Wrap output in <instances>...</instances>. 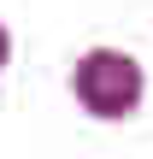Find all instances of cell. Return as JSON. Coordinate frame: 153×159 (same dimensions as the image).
<instances>
[{
    "label": "cell",
    "instance_id": "6da1fadb",
    "mask_svg": "<svg viewBox=\"0 0 153 159\" xmlns=\"http://www.w3.org/2000/svg\"><path fill=\"white\" fill-rule=\"evenodd\" d=\"M71 89L94 118H130L142 106V65L130 53H118V47H94V53L77 59Z\"/></svg>",
    "mask_w": 153,
    "mask_h": 159
},
{
    "label": "cell",
    "instance_id": "7a4b0ae2",
    "mask_svg": "<svg viewBox=\"0 0 153 159\" xmlns=\"http://www.w3.org/2000/svg\"><path fill=\"white\" fill-rule=\"evenodd\" d=\"M6 59H12V35L0 30V65H6Z\"/></svg>",
    "mask_w": 153,
    "mask_h": 159
}]
</instances>
